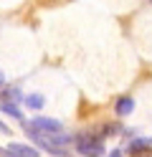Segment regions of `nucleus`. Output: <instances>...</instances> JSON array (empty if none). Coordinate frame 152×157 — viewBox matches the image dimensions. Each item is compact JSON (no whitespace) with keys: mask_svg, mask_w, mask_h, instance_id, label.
I'll use <instances>...</instances> for the list:
<instances>
[{"mask_svg":"<svg viewBox=\"0 0 152 157\" xmlns=\"http://www.w3.org/2000/svg\"><path fill=\"white\" fill-rule=\"evenodd\" d=\"M114 109H117L119 117H127V114H132V109H134V99H132V96H122V99H117Z\"/></svg>","mask_w":152,"mask_h":157,"instance_id":"20e7f679","label":"nucleus"},{"mask_svg":"<svg viewBox=\"0 0 152 157\" xmlns=\"http://www.w3.org/2000/svg\"><path fill=\"white\" fill-rule=\"evenodd\" d=\"M74 144H76V152L84 155V157H101L104 155V144H101V140H96L94 134L89 132H81L74 137Z\"/></svg>","mask_w":152,"mask_h":157,"instance_id":"f257e3e1","label":"nucleus"},{"mask_svg":"<svg viewBox=\"0 0 152 157\" xmlns=\"http://www.w3.org/2000/svg\"><path fill=\"white\" fill-rule=\"evenodd\" d=\"M0 109H3L8 117H15V119H23V114H20V109H18V104H13V101H0Z\"/></svg>","mask_w":152,"mask_h":157,"instance_id":"39448f33","label":"nucleus"},{"mask_svg":"<svg viewBox=\"0 0 152 157\" xmlns=\"http://www.w3.org/2000/svg\"><path fill=\"white\" fill-rule=\"evenodd\" d=\"M20 96H23V94H20V89L10 86V89H5L3 94H0V99H3V101H13V104H18V99H20Z\"/></svg>","mask_w":152,"mask_h":157,"instance_id":"423d86ee","label":"nucleus"},{"mask_svg":"<svg viewBox=\"0 0 152 157\" xmlns=\"http://www.w3.org/2000/svg\"><path fill=\"white\" fill-rule=\"evenodd\" d=\"M5 84V76H3V71H0V86H3Z\"/></svg>","mask_w":152,"mask_h":157,"instance_id":"9d476101","label":"nucleus"},{"mask_svg":"<svg viewBox=\"0 0 152 157\" xmlns=\"http://www.w3.org/2000/svg\"><path fill=\"white\" fill-rule=\"evenodd\" d=\"M28 129H33V132H41V134H51V132H61L64 127H61V122H56V119L36 117V119H30V122H28Z\"/></svg>","mask_w":152,"mask_h":157,"instance_id":"f03ea898","label":"nucleus"},{"mask_svg":"<svg viewBox=\"0 0 152 157\" xmlns=\"http://www.w3.org/2000/svg\"><path fill=\"white\" fill-rule=\"evenodd\" d=\"M25 104L30 106V109H41V106H43V96L30 94V96H25Z\"/></svg>","mask_w":152,"mask_h":157,"instance_id":"0eeeda50","label":"nucleus"},{"mask_svg":"<svg viewBox=\"0 0 152 157\" xmlns=\"http://www.w3.org/2000/svg\"><path fill=\"white\" fill-rule=\"evenodd\" d=\"M132 157H152V147H150V144H147V147H139V150L132 152Z\"/></svg>","mask_w":152,"mask_h":157,"instance_id":"6e6552de","label":"nucleus"},{"mask_svg":"<svg viewBox=\"0 0 152 157\" xmlns=\"http://www.w3.org/2000/svg\"><path fill=\"white\" fill-rule=\"evenodd\" d=\"M0 132H3V134H8V127H5L3 122H0Z\"/></svg>","mask_w":152,"mask_h":157,"instance_id":"1a4fd4ad","label":"nucleus"},{"mask_svg":"<svg viewBox=\"0 0 152 157\" xmlns=\"http://www.w3.org/2000/svg\"><path fill=\"white\" fill-rule=\"evenodd\" d=\"M109 157H122V152H111V155H109Z\"/></svg>","mask_w":152,"mask_h":157,"instance_id":"9b49d317","label":"nucleus"},{"mask_svg":"<svg viewBox=\"0 0 152 157\" xmlns=\"http://www.w3.org/2000/svg\"><path fill=\"white\" fill-rule=\"evenodd\" d=\"M0 157H38V152L33 150V147H28V144H10L8 150H3V155Z\"/></svg>","mask_w":152,"mask_h":157,"instance_id":"7ed1b4c3","label":"nucleus"}]
</instances>
